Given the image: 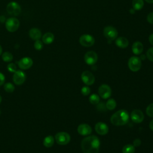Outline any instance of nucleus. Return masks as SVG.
I'll use <instances>...</instances> for the list:
<instances>
[{
	"label": "nucleus",
	"mask_w": 153,
	"mask_h": 153,
	"mask_svg": "<svg viewBox=\"0 0 153 153\" xmlns=\"http://www.w3.org/2000/svg\"><path fill=\"white\" fill-rule=\"evenodd\" d=\"M128 65L129 69L133 72L138 71L142 66L141 60L139 57L136 56L131 57L128 62Z\"/></svg>",
	"instance_id": "obj_5"
},
{
	"label": "nucleus",
	"mask_w": 153,
	"mask_h": 153,
	"mask_svg": "<svg viewBox=\"0 0 153 153\" xmlns=\"http://www.w3.org/2000/svg\"><path fill=\"white\" fill-rule=\"evenodd\" d=\"M147 20L148 22L151 23L153 24V12L150 13L147 16Z\"/></svg>",
	"instance_id": "obj_33"
},
{
	"label": "nucleus",
	"mask_w": 153,
	"mask_h": 153,
	"mask_svg": "<svg viewBox=\"0 0 153 153\" xmlns=\"http://www.w3.org/2000/svg\"><path fill=\"white\" fill-rule=\"evenodd\" d=\"M20 26L19 20L15 17H10L5 22V27L8 31L14 32L16 31Z\"/></svg>",
	"instance_id": "obj_4"
},
{
	"label": "nucleus",
	"mask_w": 153,
	"mask_h": 153,
	"mask_svg": "<svg viewBox=\"0 0 153 153\" xmlns=\"http://www.w3.org/2000/svg\"><path fill=\"white\" fill-rule=\"evenodd\" d=\"M149 41L151 43V44H152L153 45V33L151 34L149 36Z\"/></svg>",
	"instance_id": "obj_36"
},
{
	"label": "nucleus",
	"mask_w": 153,
	"mask_h": 153,
	"mask_svg": "<svg viewBox=\"0 0 153 153\" xmlns=\"http://www.w3.org/2000/svg\"><path fill=\"white\" fill-rule=\"evenodd\" d=\"M95 130L99 134L105 135L108 132V127L106 124L99 122L95 125Z\"/></svg>",
	"instance_id": "obj_16"
},
{
	"label": "nucleus",
	"mask_w": 153,
	"mask_h": 153,
	"mask_svg": "<svg viewBox=\"0 0 153 153\" xmlns=\"http://www.w3.org/2000/svg\"><path fill=\"white\" fill-rule=\"evenodd\" d=\"M7 69L9 72L14 73L17 71V67L14 63H10L7 66Z\"/></svg>",
	"instance_id": "obj_31"
},
{
	"label": "nucleus",
	"mask_w": 153,
	"mask_h": 153,
	"mask_svg": "<svg viewBox=\"0 0 153 153\" xmlns=\"http://www.w3.org/2000/svg\"><path fill=\"white\" fill-rule=\"evenodd\" d=\"M34 47L36 50H41L43 48V43L39 39L36 40L34 43Z\"/></svg>",
	"instance_id": "obj_29"
},
{
	"label": "nucleus",
	"mask_w": 153,
	"mask_h": 153,
	"mask_svg": "<svg viewBox=\"0 0 153 153\" xmlns=\"http://www.w3.org/2000/svg\"><path fill=\"white\" fill-rule=\"evenodd\" d=\"M81 79H82V82L87 85H92L94 82V81H95L94 76L91 72H90L88 71H84L82 73Z\"/></svg>",
	"instance_id": "obj_11"
},
{
	"label": "nucleus",
	"mask_w": 153,
	"mask_h": 153,
	"mask_svg": "<svg viewBox=\"0 0 153 153\" xmlns=\"http://www.w3.org/2000/svg\"><path fill=\"white\" fill-rule=\"evenodd\" d=\"M26 74L24 72L20 70L16 71L13 76V80L16 85H22L26 80Z\"/></svg>",
	"instance_id": "obj_9"
},
{
	"label": "nucleus",
	"mask_w": 153,
	"mask_h": 153,
	"mask_svg": "<svg viewBox=\"0 0 153 153\" xmlns=\"http://www.w3.org/2000/svg\"><path fill=\"white\" fill-rule=\"evenodd\" d=\"M103 35L110 42L111 41L115 40L117 38L118 31L114 27L108 26L103 29Z\"/></svg>",
	"instance_id": "obj_3"
},
{
	"label": "nucleus",
	"mask_w": 153,
	"mask_h": 153,
	"mask_svg": "<svg viewBox=\"0 0 153 153\" xmlns=\"http://www.w3.org/2000/svg\"><path fill=\"white\" fill-rule=\"evenodd\" d=\"M78 133L82 136H87L91 134L92 131L91 127L87 124H81L77 128Z\"/></svg>",
	"instance_id": "obj_15"
},
{
	"label": "nucleus",
	"mask_w": 153,
	"mask_h": 153,
	"mask_svg": "<svg viewBox=\"0 0 153 153\" xmlns=\"http://www.w3.org/2000/svg\"><path fill=\"white\" fill-rule=\"evenodd\" d=\"M146 57L149 60L153 62V47L149 48L146 52Z\"/></svg>",
	"instance_id": "obj_30"
},
{
	"label": "nucleus",
	"mask_w": 153,
	"mask_h": 153,
	"mask_svg": "<svg viewBox=\"0 0 153 153\" xmlns=\"http://www.w3.org/2000/svg\"><path fill=\"white\" fill-rule=\"evenodd\" d=\"M144 5L143 0H133L132 1V6L133 9L136 11H139L141 10Z\"/></svg>",
	"instance_id": "obj_22"
},
{
	"label": "nucleus",
	"mask_w": 153,
	"mask_h": 153,
	"mask_svg": "<svg viewBox=\"0 0 153 153\" xmlns=\"http://www.w3.org/2000/svg\"><path fill=\"white\" fill-rule=\"evenodd\" d=\"M1 101H2V97H1V96L0 95V103H1Z\"/></svg>",
	"instance_id": "obj_41"
},
{
	"label": "nucleus",
	"mask_w": 153,
	"mask_h": 153,
	"mask_svg": "<svg viewBox=\"0 0 153 153\" xmlns=\"http://www.w3.org/2000/svg\"><path fill=\"white\" fill-rule=\"evenodd\" d=\"M129 119V115L127 111L121 109L115 112L111 118V122L114 126L125 125Z\"/></svg>",
	"instance_id": "obj_2"
},
{
	"label": "nucleus",
	"mask_w": 153,
	"mask_h": 153,
	"mask_svg": "<svg viewBox=\"0 0 153 153\" xmlns=\"http://www.w3.org/2000/svg\"><path fill=\"white\" fill-rule=\"evenodd\" d=\"M98 93L102 98L105 99H108L111 95V89L109 85L106 84H102L99 87Z\"/></svg>",
	"instance_id": "obj_12"
},
{
	"label": "nucleus",
	"mask_w": 153,
	"mask_h": 153,
	"mask_svg": "<svg viewBox=\"0 0 153 153\" xmlns=\"http://www.w3.org/2000/svg\"><path fill=\"white\" fill-rule=\"evenodd\" d=\"M99 139L96 136H90L84 138L81 142L83 153H98L100 148Z\"/></svg>",
	"instance_id": "obj_1"
},
{
	"label": "nucleus",
	"mask_w": 153,
	"mask_h": 153,
	"mask_svg": "<svg viewBox=\"0 0 153 153\" xmlns=\"http://www.w3.org/2000/svg\"><path fill=\"white\" fill-rule=\"evenodd\" d=\"M29 35L32 39L35 41L39 39L42 35L41 30L36 27L31 28L29 31Z\"/></svg>",
	"instance_id": "obj_17"
},
{
	"label": "nucleus",
	"mask_w": 153,
	"mask_h": 153,
	"mask_svg": "<svg viewBox=\"0 0 153 153\" xmlns=\"http://www.w3.org/2000/svg\"><path fill=\"white\" fill-rule=\"evenodd\" d=\"M2 53V47H1V45H0V55H1Z\"/></svg>",
	"instance_id": "obj_40"
},
{
	"label": "nucleus",
	"mask_w": 153,
	"mask_h": 153,
	"mask_svg": "<svg viewBox=\"0 0 153 153\" xmlns=\"http://www.w3.org/2000/svg\"><path fill=\"white\" fill-rule=\"evenodd\" d=\"M129 11H130V13L131 14H134V12H135V10L133 8V9H130V10H129Z\"/></svg>",
	"instance_id": "obj_38"
},
{
	"label": "nucleus",
	"mask_w": 153,
	"mask_h": 153,
	"mask_svg": "<svg viewBox=\"0 0 153 153\" xmlns=\"http://www.w3.org/2000/svg\"><path fill=\"white\" fill-rule=\"evenodd\" d=\"M135 151V148L131 145H126L122 149L123 153H134Z\"/></svg>",
	"instance_id": "obj_23"
},
{
	"label": "nucleus",
	"mask_w": 153,
	"mask_h": 153,
	"mask_svg": "<svg viewBox=\"0 0 153 153\" xmlns=\"http://www.w3.org/2000/svg\"><path fill=\"white\" fill-rule=\"evenodd\" d=\"M54 142V137L52 136L49 135L46 136L44 138L43 140V145L47 148H50L53 145Z\"/></svg>",
	"instance_id": "obj_21"
},
{
	"label": "nucleus",
	"mask_w": 153,
	"mask_h": 153,
	"mask_svg": "<svg viewBox=\"0 0 153 153\" xmlns=\"http://www.w3.org/2000/svg\"><path fill=\"white\" fill-rule=\"evenodd\" d=\"M115 45L121 48H125L128 45V41L126 38L120 36L115 39Z\"/></svg>",
	"instance_id": "obj_18"
},
{
	"label": "nucleus",
	"mask_w": 153,
	"mask_h": 153,
	"mask_svg": "<svg viewBox=\"0 0 153 153\" xmlns=\"http://www.w3.org/2000/svg\"><path fill=\"white\" fill-rule=\"evenodd\" d=\"M81 93L84 96H87L90 93V89L87 86H84L81 88Z\"/></svg>",
	"instance_id": "obj_32"
},
{
	"label": "nucleus",
	"mask_w": 153,
	"mask_h": 153,
	"mask_svg": "<svg viewBox=\"0 0 153 153\" xmlns=\"http://www.w3.org/2000/svg\"><path fill=\"white\" fill-rule=\"evenodd\" d=\"M148 3H151V4H152L153 3V0H145Z\"/></svg>",
	"instance_id": "obj_39"
},
{
	"label": "nucleus",
	"mask_w": 153,
	"mask_h": 153,
	"mask_svg": "<svg viewBox=\"0 0 153 153\" xmlns=\"http://www.w3.org/2000/svg\"><path fill=\"white\" fill-rule=\"evenodd\" d=\"M55 140L58 144L61 145H65L70 142L71 137L68 133L62 131L57 133L55 135Z\"/></svg>",
	"instance_id": "obj_6"
},
{
	"label": "nucleus",
	"mask_w": 153,
	"mask_h": 153,
	"mask_svg": "<svg viewBox=\"0 0 153 153\" xmlns=\"http://www.w3.org/2000/svg\"><path fill=\"white\" fill-rule=\"evenodd\" d=\"M100 99L98 95L96 94H91L90 97H89V101L91 104L93 105H96L99 102Z\"/></svg>",
	"instance_id": "obj_27"
},
{
	"label": "nucleus",
	"mask_w": 153,
	"mask_h": 153,
	"mask_svg": "<svg viewBox=\"0 0 153 153\" xmlns=\"http://www.w3.org/2000/svg\"><path fill=\"white\" fill-rule=\"evenodd\" d=\"M2 59L3 61H4L5 62H10L13 59V56L11 53L8 52V51H6L2 54Z\"/></svg>",
	"instance_id": "obj_24"
},
{
	"label": "nucleus",
	"mask_w": 153,
	"mask_h": 153,
	"mask_svg": "<svg viewBox=\"0 0 153 153\" xmlns=\"http://www.w3.org/2000/svg\"><path fill=\"white\" fill-rule=\"evenodd\" d=\"M7 13L11 16H17L21 12V7L16 2H10L7 6Z\"/></svg>",
	"instance_id": "obj_7"
},
{
	"label": "nucleus",
	"mask_w": 153,
	"mask_h": 153,
	"mask_svg": "<svg viewBox=\"0 0 153 153\" xmlns=\"http://www.w3.org/2000/svg\"><path fill=\"white\" fill-rule=\"evenodd\" d=\"M149 128L153 131V120H152L149 123Z\"/></svg>",
	"instance_id": "obj_37"
},
{
	"label": "nucleus",
	"mask_w": 153,
	"mask_h": 153,
	"mask_svg": "<svg viewBox=\"0 0 153 153\" xmlns=\"http://www.w3.org/2000/svg\"><path fill=\"white\" fill-rule=\"evenodd\" d=\"M80 44L84 47H88L93 45L94 44V38L93 36L88 34H84L81 35L79 39Z\"/></svg>",
	"instance_id": "obj_8"
},
{
	"label": "nucleus",
	"mask_w": 153,
	"mask_h": 153,
	"mask_svg": "<svg viewBox=\"0 0 153 153\" xmlns=\"http://www.w3.org/2000/svg\"><path fill=\"white\" fill-rule=\"evenodd\" d=\"M54 39V36L51 32H46L42 37V42L45 44H51Z\"/></svg>",
	"instance_id": "obj_20"
},
{
	"label": "nucleus",
	"mask_w": 153,
	"mask_h": 153,
	"mask_svg": "<svg viewBox=\"0 0 153 153\" xmlns=\"http://www.w3.org/2000/svg\"><path fill=\"white\" fill-rule=\"evenodd\" d=\"M4 88L7 93H13L14 91V85L11 82H7L4 85Z\"/></svg>",
	"instance_id": "obj_26"
},
{
	"label": "nucleus",
	"mask_w": 153,
	"mask_h": 153,
	"mask_svg": "<svg viewBox=\"0 0 153 153\" xmlns=\"http://www.w3.org/2000/svg\"><path fill=\"white\" fill-rule=\"evenodd\" d=\"M132 51L136 55L141 54L143 50V44L139 41L134 42L132 45Z\"/></svg>",
	"instance_id": "obj_19"
},
{
	"label": "nucleus",
	"mask_w": 153,
	"mask_h": 153,
	"mask_svg": "<svg viewBox=\"0 0 153 153\" xmlns=\"http://www.w3.org/2000/svg\"><path fill=\"white\" fill-rule=\"evenodd\" d=\"M32 65H33V60L31 58L29 57H23L18 62L19 67L21 69H23V70H26L30 68L32 66Z\"/></svg>",
	"instance_id": "obj_13"
},
{
	"label": "nucleus",
	"mask_w": 153,
	"mask_h": 153,
	"mask_svg": "<svg viewBox=\"0 0 153 153\" xmlns=\"http://www.w3.org/2000/svg\"><path fill=\"white\" fill-rule=\"evenodd\" d=\"M98 56L97 53L93 51H89L85 54L84 61L88 65H93L97 61Z\"/></svg>",
	"instance_id": "obj_10"
},
{
	"label": "nucleus",
	"mask_w": 153,
	"mask_h": 153,
	"mask_svg": "<svg viewBox=\"0 0 153 153\" xmlns=\"http://www.w3.org/2000/svg\"><path fill=\"white\" fill-rule=\"evenodd\" d=\"M116 106H117L116 102L113 99H109L106 103V108L109 110L114 109L115 108Z\"/></svg>",
	"instance_id": "obj_25"
},
{
	"label": "nucleus",
	"mask_w": 153,
	"mask_h": 153,
	"mask_svg": "<svg viewBox=\"0 0 153 153\" xmlns=\"http://www.w3.org/2000/svg\"><path fill=\"white\" fill-rule=\"evenodd\" d=\"M141 144V141L139 139H136L133 141V146H139Z\"/></svg>",
	"instance_id": "obj_35"
},
{
	"label": "nucleus",
	"mask_w": 153,
	"mask_h": 153,
	"mask_svg": "<svg viewBox=\"0 0 153 153\" xmlns=\"http://www.w3.org/2000/svg\"><path fill=\"white\" fill-rule=\"evenodd\" d=\"M146 114L151 117H153V103L149 104L146 109Z\"/></svg>",
	"instance_id": "obj_28"
},
{
	"label": "nucleus",
	"mask_w": 153,
	"mask_h": 153,
	"mask_svg": "<svg viewBox=\"0 0 153 153\" xmlns=\"http://www.w3.org/2000/svg\"><path fill=\"white\" fill-rule=\"evenodd\" d=\"M5 80V77L4 75L2 73L0 72V85H2L4 84Z\"/></svg>",
	"instance_id": "obj_34"
},
{
	"label": "nucleus",
	"mask_w": 153,
	"mask_h": 153,
	"mask_svg": "<svg viewBox=\"0 0 153 153\" xmlns=\"http://www.w3.org/2000/svg\"><path fill=\"white\" fill-rule=\"evenodd\" d=\"M0 114H1V111H0Z\"/></svg>",
	"instance_id": "obj_42"
},
{
	"label": "nucleus",
	"mask_w": 153,
	"mask_h": 153,
	"mask_svg": "<svg viewBox=\"0 0 153 153\" xmlns=\"http://www.w3.org/2000/svg\"><path fill=\"white\" fill-rule=\"evenodd\" d=\"M131 119L135 123H140L143 121L144 119V115L141 111L135 109L131 113Z\"/></svg>",
	"instance_id": "obj_14"
}]
</instances>
